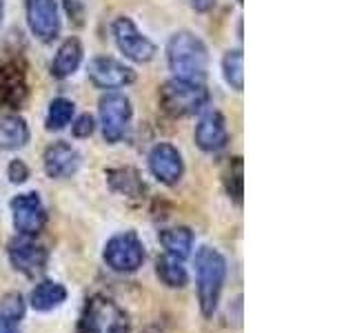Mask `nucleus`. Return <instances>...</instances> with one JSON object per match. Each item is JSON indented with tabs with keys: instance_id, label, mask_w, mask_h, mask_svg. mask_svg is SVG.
I'll use <instances>...</instances> for the list:
<instances>
[{
	"instance_id": "4468645a",
	"label": "nucleus",
	"mask_w": 355,
	"mask_h": 333,
	"mask_svg": "<svg viewBox=\"0 0 355 333\" xmlns=\"http://www.w3.org/2000/svg\"><path fill=\"white\" fill-rule=\"evenodd\" d=\"M193 138H196L198 147L207 153H216L227 147L229 131H227V122L222 118L220 111H209V114H205L198 120Z\"/></svg>"
},
{
	"instance_id": "412c9836",
	"label": "nucleus",
	"mask_w": 355,
	"mask_h": 333,
	"mask_svg": "<svg viewBox=\"0 0 355 333\" xmlns=\"http://www.w3.org/2000/svg\"><path fill=\"white\" fill-rule=\"evenodd\" d=\"M155 275H158L160 282L169 289H182L189 282L187 266L182 264L180 258H175V255H169V253H164L155 260Z\"/></svg>"
},
{
	"instance_id": "393cba45",
	"label": "nucleus",
	"mask_w": 355,
	"mask_h": 333,
	"mask_svg": "<svg viewBox=\"0 0 355 333\" xmlns=\"http://www.w3.org/2000/svg\"><path fill=\"white\" fill-rule=\"evenodd\" d=\"M225 185H227V194L229 198H233L236 203H242V160L240 158H233V162H229V169L225 176Z\"/></svg>"
},
{
	"instance_id": "c85d7f7f",
	"label": "nucleus",
	"mask_w": 355,
	"mask_h": 333,
	"mask_svg": "<svg viewBox=\"0 0 355 333\" xmlns=\"http://www.w3.org/2000/svg\"><path fill=\"white\" fill-rule=\"evenodd\" d=\"M189 3H191V7L196 9V11H211L214 9V5H216V0H189Z\"/></svg>"
},
{
	"instance_id": "7ed1b4c3",
	"label": "nucleus",
	"mask_w": 355,
	"mask_h": 333,
	"mask_svg": "<svg viewBox=\"0 0 355 333\" xmlns=\"http://www.w3.org/2000/svg\"><path fill=\"white\" fill-rule=\"evenodd\" d=\"M78 333H129V316L116 300L92 296L83 307Z\"/></svg>"
},
{
	"instance_id": "20e7f679",
	"label": "nucleus",
	"mask_w": 355,
	"mask_h": 333,
	"mask_svg": "<svg viewBox=\"0 0 355 333\" xmlns=\"http://www.w3.org/2000/svg\"><path fill=\"white\" fill-rule=\"evenodd\" d=\"M158 98L164 114H169L173 118H182V116L200 114L209 103V92L205 89V85L173 78V80L162 85Z\"/></svg>"
},
{
	"instance_id": "dca6fc26",
	"label": "nucleus",
	"mask_w": 355,
	"mask_h": 333,
	"mask_svg": "<svg viewBox=\"0 0 355 333\" xmlns=\"http://www.w3.org/2000/svg\"><path fill=\"white\" fill-rule=\"evenodd\" d=\"M67 298H69V291H67L64 284L55 280H42L31 289L29 307L33 311H40V314H47V311H53L60 305H64Z\"/></svg>"
},
{
	"instance_id": "4be33fe9",
	"label": "nucleus",
	"mask_w": 355,
	"mask_h": 333,
	"mask_svg": "<svg viewBox=\"0 0 355 333\" xmlns=\"http://www.w3.org/2000/svg\"><path fill=\"white\" fill-rule=\"evenodd\" d=\"M27 302L18 291H9L0 298V322H5L9 327H18L20 320L25 318Z\"/></svg>"
},
{
	"instance_id": "b1692460",
	"label": "nucleus",
	"mask_w": 355,
	"mask_h": 333,
	"mask_svg": "<svg viewBox=\"0 0 355 333\" xmlns=\"http://www.w3.org/2000/svg\"><path fill=\"white\" fill-rule=\"evenodd\" d=\"M73 103L67 98H53L51 105H49V111H47V129L49 131H60L64 129L67 125L71 122L73 118Z\"/></svg>"
},
{
	"instance_id": "0eeeda50",
	"label": "nucleus",
	"mask_w": 355,
	"mask_h": 333,
	"mask_svg": "<svg viewBox=\"0 0 355 333\" xmlns=\"http://www.w3.org/2000/svg\"><path fill=\"white\" fill-rule=\"evenodd\" d=\"M114 38L120 53L131 62H149L153 56L158 53V47L144 36V33L136 27V22L127 16H120L114 20Z\"/></svg>"
},
{
	"instance_id": "f03ea898",
	"label": "nucleus",
	"mask_w": 355,
	"mask_h": 333,
	"mask_svg": "<svg viewBox=\"0 0 355 333\" xmlns=\"http://www.w3.org/2000/svg\"><path fill=\"white\" fill-rule=\"evenodd\" d=\"M227 278V260L214 247H200L196 253V289L200 314L214 318Z\"/></svg>"
},
{
	"instance_id": "2eb2a0df",
	"label": "nucleus",
	"mask_w": 355,
	"mask_h": 333,
	"mask_svg": "<svg viewBox=\"0 0 355 333\" xmlns=\"http://www.w3.org/2000/svg\"><path fill=\"white\" fill-rule=\"evenodd\" d=\"M27 98V80L25 71L18 62H7L0 67V109L3 107H20Z\"/></svg>"
},
{
	"instance_id": "bb28decb",
	"label": "nucleus",
	"mask_w": 355,
	"mask_h": 333,
	"mask_svg": "<svg viewBox=\"0 0 355 333\" xmlns=\"http://www.w3.org/2000/svg\"><path fill=\"white\" fill-rule=\"evenodd\" d=\"M94 129H96V120H94V116H89V114L78 116L73 120V125H71V133L76 138H89L94 133Z\"/></svg>"
},
{
	"instance_id": "473e14b6",
	"label": "nucleus",
	"mask_w": 355,
	"mask_h": 333,
	"mask_svg": "<svg viewBox=\"0 0 355 333\" xmlns=\"http://www.w3.org/2000/svg\"><path fill=\"white\" fill-rule=\"evenodd\" d=\"M238 3H240V5H242V3H244V0H238Z\"/></svg>"
},
{
	"instance_id": "9d476101",
	"label": "nucleus",
	"mask_w": 355,
	"mask_h": 333,
	"mask_svg": "<svg viewBox=\"0 0 355 333\" xmlns=\"http://www.w3.org/2000/svg\"><path fill=\"white\" fill-rule=\"evenodd\" d=\"M87 76L98 89H120L136 80L131 67L109 56H98L87 65Z\"/></svg>"
},
{
	"instance_id": "ddd939ff",
	"label": "nucleus",
	"mask_w": 355,
	"mask_h": 333,
	"mask_svg": "<svg viewBox=\"0 0 355 333\" xmlns=\"http://www.w3.org/2000/svg\"><path fill=\"white\" fill-rule=\"evenodd\" d=\"M42 164H44V173L49 178L62 180V178H69L78 171V166H80V153L69 142L58 140L44 149Z\"/></svg>"
},
{
	"instance_id": "a878e982",
	"label": "nucleus",
	"mask_w": 355,
	"mask_h": 333,
	"mask_svg": "<svg viewBox=\"0 0 355 333\" xmlns=\"http://www.w3.org/2000/svg\"><path fill=\"white\" fill-rule=\"evenodd\" d=\"M64 11L69 20L73 22L76 27L85 25V18H87V9H89V0H62Z\"/></svg>"
},
{
	"instance_id": "6e6552de",
	"label": "nucleus",
	"mask_w": 355,
	"mask_h": 333,
	"mask_svg": "<svg viewBox=\"0 0 355 333\" xmlns=\"http://www.w3.org/2000/svg\"><path fill=\"white\" fill-rule=\"evenodd\" d=\"M7 255L11 266L27 278H38L47 269L49 251L31 236H18L7 244Z\"/></svg>"
},
{
	"instance_id": "5701e85b",
	"label": "nucleus",
	"mask_w": 355,
	"mask_h": 333,
	"mask_svg": "<svg viewBox=\"0 0 355 333\" xmlns=\"http://www.w3.org/2000/svg\"><path fill=\"white\" fill-rule=\"evenodd\" d=\"M222 76H225L231 89H236V92L244 89V58L240 49L225 53V58H222Z\"/></svg>"
},
{
	"instance_id": "a211bd4d",
	"label": "nucleus",
	"mask_w": 355,
	"mask_h": 333,
	"mask_svg": "<svg viewBox=\"0 0 355 333\" xmlns=\"http://www.w3.org/2000/svg\"><path fill=\"white\" fill-rule=\"evenodd\" d=\"M107 182L111 191L118 196L127 198H140L144 194V182L136 169L131 166H120V169H109L107 171Z\"/></svg>"
},
{
	"instance_id": "f257e3e1",
	"label": "nucleus",
	"mask_w": 355,
	"mask_h": 333,
	"mask_svg": "<svg viewBox=\"0 0 355 333\" xmlns=\"http://www.w3.org/2000/svg\"><path fill=\"white\" fill-rule=\"evenodd\" d=\"M166 62L178 80L205 85L209 69L207 44L191 31H175L166 42Z\"/></svg>"
},
{
	"instance_id": "cd10ccee",
	"label": "nucleus",
	"mask_w": 355,
	"mask_h": 333,
	"mask_svg": "<svg viewBox=\"0 0 355 333\" xmlns=\"http://www.w3.org/2000/svg\"><path fill=\"white\" fill-rule=\"evenodd\" d=\"M7 178H9V182H14V185H22V182H27V178H29V166L22 162V160H11L9 166H7Z\"/></svg>"
},
{
	"instance_id": "423d86ee",
	"label": "nucleus",
	"mask_w": 355,
	"mask_h": 333,
	"mask_svg": "<svg viewBox=\"0 0 355 333\" xmlns=\"http://www.w3.org/2000/svg\"><path fill=\"white\" fill-rule=\"evenodd\" d=\"M100 127H103V138L109 144H116L125 138L129 120H131V100L125 94H105L98 103Z\"/></svg>"
},
{
	"instance_id": "aec40b11",
	"label": "nucleus",
	"mask_w": 355,
	"mask_h": 333,
	"mask_svg": "<svg viewBox=\"0 0 355 333\" xmlns=\"http://www.w3.org/2000/svg\"><path fill=\"white\" fill-rule=\"evenodd\" d=\"M29 140V127L25 118L20 116H5L0 118V149L16 151L25 147Z\"/></svg>"
},
{
	"instance_id": "f8f14e48",
	"label": "nucleus",
	"mask_w": 355,
	"mask_h": 333,
	"mask_svg": "<svg viewBox=\"0 0 355 333\" xmlns=\"http://www.w3.org/2000/svg\"><path fill=\"white\" fill-rule=\"evenodd\" d=\"M149 171L155 180L166 187L178 185L184 173V162L180 151L169 142H158L149 151Z\"/></svg>"
},
{
	"instance_id": "f3484780",
	"label": "nucleus",
	"mask_w": 355,
	"mask_h": 333,
	"mask_svg": "<svg viewBox=\"0 0 355 333\" xmlns=\"http://www.w3.org/2000/svg\"><path fill=\"white\" fill-rule=\"evenodd\" d=\"M83 62V44L78 38H67L58 51H55V58L51 62V76L58 78V80H64L76 74V69Z\"/></svg>"
},
{
	"instance_id": "39448f33",
	"label": "nucleus",
	"mask_w": 355,
	"mask_h": 333,
	"mask_svg": "<svg viewBox=\"0 0 355 333\" xmlns=\"http://www.w3.org/2000/svg\"><path fill=\"white\" fill-rule=\"evenodd\" d=\"M144 244L136 231H122L111 236L103 249V260L116 273H136L144 264Z\"/></svg>"
},
{
	"instance_id": "7c9ffc66",
	"label": "nucleus",
	"mask_w": 355,
	"mask_h": 333,
	"mask_svg": "<svg viewBox=\"0 0 355 333\" xmlns=\"http://www.w3.org/2000/svg\"><path fill=\"white\" fill-rule=\"evenodd\" d=\"M3 16H5V3L0 0V25H3Z\"/></svg>"
},
{
	"instance_id": "2f4dec72",
	"label": "nucleus",
	"mask_w": 355,
	"mask_h": 333,
	"mask_svg": "<svg viewBox=\"0 0 355 333\" xmlns=\"http://www.w3.org/2000/svg\"><path fill=\"white\" fill-rule=\"evenodd\" d=\"M144 333H162V331H160V329H155V327H149Z\"/></svg>"
},
{
	"instance_id": "9b49d317",
	"label": "nucleus",
	"mask_w": 355,
	"mask_h": 333,
	"mask_svg": "<svg viewBox=\"0 0 355 333\" xmlns=\"http://www.w3.org/2000/svg\"><path fill=\"white\" fill-rule=\"evenodd\" d=\"M27 25L40 42H53L60 33L55 0H27Z\"/></svg>"
},
{
	"instance_id": "1a4fd4ad",
	"label": "nucleus",
	"mask_w": 355,
	"mask_h": 333,
	"mask_svg": "<svg viewBox=\"0 0 355 333\" xmlns=\"http://www.w3.org/2000/svg\"><path fill=\"white\" fill-rule=\"evenodd\" d=\"M11 220H14V229L18 236H31L36 238L42 231L44 222H47V209L42 205V198L36 191L18 194L11 198Z\"/></svg>"
},
{
	"instance_id": "c756f323",
	"label": "nucleus",
	"mask_w": 355,
	"mask_h": 333,
	"mask_svg": "<svg viewBox=\"0 0 355 333\" xmlns=\"http://www.w3.org/2000/svg\"><path fill=\"white\" fill-rule=\"evenodd\" d=\"M16 329L18 327H9V325H5V322H0V333H16Z\"/></svg>"
},
{
	"instance_id": "6ab92c4d",
	"label": "nucleus",
	"mask_w": 355,
	"mask_h": 333,
	"mask_svg": "<svg viewBox=\"0 0 355 333\" xmlns=\"http://www.w3.org/2000/svg\"><path fill=\"white\" fill-rule=\"evenodd\" d=\"M193 242H196V236L189 227H169L160 231V244L164 247V251L180 260H187L189 255H191Z\"/></svg>"
}]
</instances>
